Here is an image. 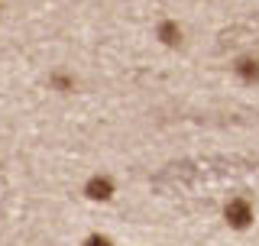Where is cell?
I'll return each instance as SVG.
<instances>
[{
  "instance_id": "4",
  "label": "cell",
  "mask_w": 259,
  "mask_h": 246,
  "mask_svg": "<svg viewBox=\"0 0 259 246\" xmlns=\"http://www.w3.org/2000/svg\"><path fill=\"white\" fill-rule=\"evenodd\" d=\"M156 39L165 49H178L185 43V29H182V23L178 20H159L156 23Z\"/></svg>"
},
{
  "instance_id": "7",
  "label": "cell",
  "mask_w": 259,
  "mask_h": 246,
  "mask_svg": "<svg viewBox=\"0 0 259 246\" xmlns=\"http://www.w3.org/2000/svg\"><path fill=\"white\" fill-rule=\"evenodd\" d=\"M0 10H4V0H0Z\"/></svg>"
},
{
  "instance_id": "2",
  "label": "cell",
  "mask_w": 259,
  "mask_h": 246,
  "mask_svg": "<svg viewBox=\"0 0 259 246\" xmlns=\"http://www.w3.org/2000/svg\"><path fill=\"white\" fill-rule=\"evenodd\" d=\"M113 194H117V182L110 175H104V172H97V175H91L84 182V198L94 204H107L113 201Z\"/></svg>"
},
{
  "instance_id": "5",
  "label": "cell",
  "mask_w": 259,
  "mask_h": 246,
  "mask_svg": "<svg viewBox=\"0 0 259 246\" xmlns=\"http://www.w3.org/2000/svg\"><path fill=\"white\" fill-rule=\"evenodd\" d=\"M49 88L59 91V94H71L78 88V78L71 75V71H52V75H49Z\"/></svg>"
},
{
  "instance_id": "6",
  "label": "cell",
  "mask_w": 259,
  "mask_h": 246,
  "mask_svg": "<svg viewBox=\"0 0 259 246\" xmlns=\"http://www.w3.org/2000/svg\"><path fill=\"white\" fill-rule=\"evenodd\" d=\"M81 246H117V243H113L107 233H91V236H84V243H81Z\"/></svg>"
},
{
  "instance_id": "3",
  "label": "cell",
  "mask_w": 259,
  "mask_h": 246,
  "mask_svg": "<svg viewBox=\"0 0 259 246\" xmlns=\"http://www.w3.org/2000/svg\"><path fill=\"white\" fill-rule=\"evenodd\" d=\"M233 75H237L240 85H259V55H240L233 59Z\"/></svg>"
},
{
  "instance_id": "1",
  "label": "cell",
  "mask_w": 259,
  "mask_h": 246,
  "mask_svg": "<svg viewBox=\"0 0 259 246\" xmlns=\"http://www.w3.org/2000/svg\"><path fill=\"white\" fill-rule=\"evenodd\" d=\"M224 220L230 230H249L256 220V208L249 198H243V194H237V198H230L224 204Z\"/></svg>"
}]
</instances>
